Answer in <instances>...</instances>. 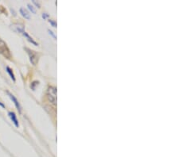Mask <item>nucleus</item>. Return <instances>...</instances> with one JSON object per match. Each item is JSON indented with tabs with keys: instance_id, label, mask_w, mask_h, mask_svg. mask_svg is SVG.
Here are the masks:
<instances>
[{
	"instance_id": "nucleus-9",
	"label": "nucleus",
	"mask_w": 179,
	"mask_h": 157,
	"mask_svg": "<svg viewBox=\"0 0 179 157\" xmlns=\"http://www.w3.org/2000/svg\"><path fill=\"white\" fill-rule=\"evenodd\" d=\"M14 28V31H16L18 32V33H21L22 31H24V26H21V25H19V24H16V25H14V26H13Z\"/></svg>"
},
{
	"instance_id": "nucleus-15",
	"label": "nucleus",
	"mask_w": 179,
	"mask_h": 157,
	"mask_svg": "<svg viewBox=\"0 0 179 157\" xmlns=\"http://www.w3.org/2000/svg\"><path fill=\"white\" fill-rule=\"evenodd\" d=\"M33 3H34V5H35L36 6H38V8H40L41 5H40V3H39V2H36V1H34H34H33Z\"/></svg>"
},
{
	"instance_id": "nucleus-6",
	"label": "nucleus",
	"mask_w": 179,
	"mask_h": 157,
	"mask_svg": "<svg viewBox=\"0 0 179 157\" xmlns=\"http://www.w3.org/2000/svg\"><path fill=\"white\" fill-rule=\"evenodd\" d=\"M21 34H22L23 36H24V37H26V39H27V41H29V42H30L31 43V44H33L34 45H35V46H38V43L37 42H36L34 40V39L33 38H32L31 37H30V35H29L27 33H26V31H22V32H21Z\"/></svg>"
},
{
	"instance_id": "nucleus-4",
	"label": "nucleus",
	"mask_w": 179,
	"mask_h": 157,
	"mask_svg": "<svg viewBox=\"0 0 179 157\" xmlns=\"http://www.w3.org/2000/svg\"><path fill=\"white\" fill-rule=\"evenodd\" d=\"M6 93H7V94L9 95L10 98L12 100V102H14V104L15 105L17 110H19V112L21 113V105H20V103L19 102V101H18V99H17L15 97H14V95H13V94H11V93H10L9 91H6Z\"/></svg>"
},
{
	"instance_id": "nucleus-5",
	"label": "nucleus",
	"mask_w": 179,
	"mask_h": 157,
	"mask_svg": "<svg viewBox=\"0 0 179 157\" xmlns=\"http://www.w3.org/2000/svg\"><path fill=\"white\" fill-rule=\"evenodd\" d=\"M8 115L10 117V120L12 121V122L14 124V126L16 127H19V121H18V118H17V116L14 112H9L8 113Z\"/></svg>"
},
{
	"instance_id": "nucleus-14",
	"label": "nucleus",
	"mask_w": 179,
	"mask_h": 157,
	"mask_svg": "<svg viewBox=\"0 0 179 157\" xmlns=\"http://www.w3.org/2000/svg\"><path fill=\"white\" fill-rule=\"evenodd\" d=\"M48 17H49V14H46V13H43V14H42V17H43V18H44V19H46Z\"/></svg>"
},
{
	"instance_id": "nucleus-10",
	"label": "nucleus",
	"mask_w": 179,
	"mask_h": 157,
	"mask_svg": "<svg viewBox=\"0 0 179 157\" xmlns=\"http://www.w3.org/2000/svg\"><path fill=\"white\" fill-rule=\"evenodd\" d=\"M38 83H39V82L38 81H34L33 83H31V85H30V87H31V89L33 91H35V89H36V86L37 85H38Z\"/></svg>"
},
{
	"instance_id": "nucleus-16",
	"label": "nucleus",
	"mask_w": 179,
	"mask_h": 157,
	"mask_svg": "<svg viewBox=\"0 0 179 157\" xmlns=\"http://www.w3.org/2000/svg\"><path fill=\"white\" fill-rule=\"evenodd\" d=\"M0 106H2V108H5V105H4V104H3V103H2V102H0Z\"/></svg>"
},
{
	"instance_id": "nucleus-13",
	"label": "nucleus",
	"mask_w": 179,
	"mask_h": 157,
	"mask_svg": "<svg viewBox=\"0 0 179 157\" xmlns=\"http://www.w3.org/2000/svg\"><path fill=\"white\" fill-rule=\"evenodd\" d=\"M48 32H49V35H51L52 37L54 38V39H57V37H56V35L54 34V33H53V32L52 31V30H48Z\"/></svg>"
},
{
	"instance_id": "nucleus-1",
	"label": "nucleus",
	"mask_w": 179,
	"mask_h": 157,
	"mask_svg": "<svg viewBox=\"0 0 179 157\" xmlns=\"http://www.w3.org/2000/svg\"><path fill=\"white\" fill-rule=\"evenodd\" d=\"M0 54L8 60L11 58V53H10L8 46L1 37H0Z\"/></svg>"
},
{
	"instance_id": "nucleus-8",
	"label": "nucleus",
	"mask_w": 179,
	"mask_h": 157,
	"mask_svg": "<svg viewBox=\"0 0 179 157\" xmlns=\"http://www.w3.org/2000/svg\"><path fill=\"white\" fill-rule=\"evenodd\" d=\"M6 72L9 74V76H10V77L11 78V79L14 81V82H15V76H14V72H13V71H12V69L10 68V67H6Z\"/></svg>"
},
{
	"instance_id": "nucleus-11",
	"label": "nucleus",
	"mask_w": 179,
	"mask_h": 157,
	"mask_svg": "<svg viewBox=\"0 0 179 157\" xmlns=\"http://www.w3.org/2000/svg\"><path fill=\"white\" fill-rule=\"evenodd\" d=\"M27 6H28V9L30 10V11L33 13V14H35L36 13V10H35V9L34 8V6H32L31 4H30V3H28L27 4Z\"/></svg>"
},
{
	"instance_id": "nucleus-12",
	"label": "nucleus",
	"mask_w": 179,
	"mask_h": 157,
	"mask_svg": "<svg viewBox=\"0 0 179 157\" xmlns=\"http://www.w3.org/2000/svg\"><path fill=\"white\" fill-rule=\"evenodd\" d=\"M49 22L50 23V25L53 26V27H57V22L53 19H49Z\"/></svg>"
},
{
	"instance_id": "nucleus-3",
	"label": "nucleus",
	"mask_w": 179,
	"mask_h": 157,
	"mask_svg": "<svg viewBox=\"0 0 179 157\" xmlns=\"http://www.w3.org/2000/svg\"><path fill=\"white\" fill-rule=\"evenodd\" d=\"M25 50L26 51L27 54L29 56V58H30V63L33 64L34 66H35L36 64L38 63V62L39 55L36 52L33 51V50H31L30 48H25Z\"/></svg>"
},
{
	"instance_id": "nucleus-2",
	"label": "nucleus",
	"mask_w": 179,
	"mask_h": 157,
	"mask_svg": "<svg viewBox=\"0 0 179 157\" xmlns=\"http://www.w3.org/2000/svg\"><path fill=\"white\" fill-rule=\"evenodd\" d=\"M47 97L49 101L52 103L53 105H57V88L55 87H48L47 90Z\"/></svg>"
},
{
	"instance_id": "nucleus-7",
	"label": "nucleus",
	"mask_w": 179,
	"mask_h": 157,
	"mask_svg": "<svg viewBox=\"0 0 179 157\" xmlns=\"http://www.w3.org/2000/svg\"><path fill=\"white\" fill-rule=\"evenodd\" d=\"M19 12L21 14V16H22L23 17H25V18H26L28 20L30 18V13H29L28 10L26 9H25L24 7H21V8L19 9Z\"/></svg>"
}]
</instances>
